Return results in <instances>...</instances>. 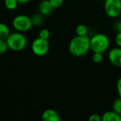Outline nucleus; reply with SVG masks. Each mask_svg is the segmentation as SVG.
<instances>
[{
  "label": "nucleus",
  "mask_w": 121,
  "mask_h": 121,
  "mask_svg": "<svg viewBox=\"0 0 121 121\" xmlns=\"http://www.w3.org/2000/svg\"><path fill=\"white\" fill-rule=\"evenodd\" d=\"M115 42H116V45H118V47L121 48V32L118 33L117 35H116Z\"/></svg>",
  "instance_id": "nucleus-22"
},
{
  "label": "nucleus",
  "mask_w": 121,
  "mask_h": 121,
  "mask_svg": "<svg viewBox=\"0 0 121 121\" xmlns=\"http://www.w3.org/2000/svg\"><path fill=\"white\" fill-rule=\"evenodd\" d=\"M104 10L108 17H118L121 14V0H105Z\"/></svg>",
  "instance_id": "nucleus-6"
},
{
  "label": "nucleus",
  "mask_w": 121,
  "mask_h": 121,
  "mask_svg": "<svg viewBox=\"0 0 121 121\" xmlns=\"http://www.w3.org/2000/svg\"><path fill=\"white\" fill-rule=\"evenodd\" d=\"M53 7L52 6L49 0H43L40 1L38 6V10L41 15L48 16L52 13L53 11Z\"/></svg>",
  "instance_id": "nucleus-9"
},
{
  "label": "nucleus",
  "mask_w": 121,
  "mask_h": 121,
  "mask_svg": "<svg viewBox=\"0 0 121 121\" xmlns=\"http://www.w3.org/2000/svg\"><path fill=\"white\" fill-rule=\"evenodd\" d=\"M18 1V3H21V4H26L28 1H30V0H17Z\"/></svg>",
  "instance_id": "nucleus-24"
},
{
  "label": "nucleus",
  "mask_w": 121,
  "mask_h": 121,
  "mask_svg": "<svg viewBox=\"0 0 121 121\" xmlns=\"http://www.w3.org/2000/svg\"><path fill=\"white\" fill-rule=\"evenodd\" d=\"M88 121H101V116L99 114L93 113L89 117Z\"/></svg>",
  "instance_id": "nucleus-20"
},
{
  "label": "nucleus",
  "mask_w": 121,
  "mask_h": 121,
  "mask_svg": "<svg viewBox=\"0 0 121 121\" xmlns=\"http://www.w3.org/2000/svg\"><path fill=\"white\" fill-rule=\"evenodd\" d=\"M12 25L14 29L20 33L28 31L33 26L31 18L23 14L16 16L13 19Z\"/></svg>",
  "instance_id": "nucleus-4"
},
{
  "label": "nucleus",
  "mask_w": 121,
  "mask_h": 121,
  "mask_svg": "<svg viewBox=\"0 0 121 121\" xmlns=\"http://www.w3.org/2000/svg\"><path fill=\"white\" fill-rule=\"evenodd\" d=\"M8 50V45L6 40H0V55L4 54Z\"/></svg>",
  "instance_id": "nucleus-18"
},
{
  "label": "nucleus",
  "mask_w": 121,
  "mask_h": 121,
  "mask_svg": "<svg viewBox=\"0 0 121 121\" xmlns=\"http://www.w3.org/2000/svg\"><path fill=\"white\" fill-rule=\"evenodd\" d=\"M77 35L79 36H86L88 33V28L84 24H79L76 28Z\"/></svg>",
  "instance_id": "nucleus-12"
},
{
  "label": "nucleus",
  "mask_w": 121,
  "mask_h": 121,
  "mask_svg": "<svg viewBox=\"0 0 121 121\" xmlns=\"http://www.w3.org/2000/svg\"><path fill=\"white\" fill-rule=\"evenodd\" d=\"M53 9H57L63 4V0H49Z\"/></svg>",
  "instance_id": "nucleus-19"
},
{
  "label": "nucleus",
  "mask_w": 121,
  "mask_h": 121,
  "mask_svg": "<svg viewBox=\"0 0 121 121\" xmlns=\"http://www.w3.org/2000/svg\"><path fill=\"white\" fill-rule=\"evenodd\" d=\"M112 109L113 111L121 116V98L118 97L114 100L112 106Z\"/></svg>",
  "instance_id": "nucleus-13"
},
{
  "label": "nucleus",
  "mask_w": 121,
  "mask_h": 121,
  "mask_svg": "<svg viewBox=\"0 0 121 121\" xmlns=\"http://www.w3.org/2000/svg\"><path fill=\"white\" fill-rule=\"evenodd\" d=\"M108 60L110 62L117 67H121V48H112L108 52Z\"/></svg>",
  "instance_id": "nucleus-7"
},
{
  "label": "nucleus",
  "mask_w": 121,
  "mask_h": 121,
  "mask_svg": "<svg viewBox=\"0 0 121 121\" xmlns=\"http://www.w3.org/2000/svg\"><path fill=\"white\" fill-rule=\"evenodd\" d=\"M116 89L118 94V97L121 98V77H120L116 83Z\"/></svg>",
  "instance_id": "nucleus-21"
},
{
  "label": "nucleus",
  "mask_w": 121,
  "mask_h": 121,
  "mask_svg": "<svg viewBox=\"0 0 121 121\" xmlns=\"http://www.w3.org/2000/svg\"><path fill=\"white\" fill-rule=\"evenodd\" d=\"M115 29L118 33L121 32V20L118 21L115 25Z\"/></svg>",
  "instance_id": "nucleus-23"
},
{
  "label": "nucleus",
  "mask_w": 121,
  "mask_h": 121,
  "mask_svg": "<svg viewBox=\"0 0 121 121\" xmlns=\"http://www.w3.org/2000/svg\"><path fill=\"white\" fill-rule=\"evenodd\" d=\"M11 34L9 27L3 23H0V40H6Z\"/></svg>",
  "instance_id": "nucleus-11"
},
{
  "label": "nucleus",
  "mask_w": 121,
  "mask_h": 121,
  "mask_svg": "<svg viewBox=\"0 0 121 121\" xmlns=\"http://www.w3.org/2000/svg\"><path fill=\"white\" fill-rule=\"evenodd\" d=\"M90 49V38L87 35H77L70 40L69 44V51L70 54L77 57L85 55Z\"/></svg>",
  "instance_id": "nucleus-1"
},
{
  "label": "nucleus",
  "mask_w": 121,
  "mask_h": 121,
  "mask_svg": "<svg viewBox=\"0 0 121 121\" xmlns=\"http://www.w3.org/2000/svg\"><path fill=\"white\" fill-rule=\"evenodd\" d=\"M8 48L13 51H21L27 45V39L26 36L20 32L13 33L9 35L6 40Z\"/></svg>",
  "instance_id": "nucleus-3"
},
{
  "label": "nucleus",
  "mask_w": 121,
  "mask_h": 121,
  "mask_svg": "<svg viewBox=\"0 0 121 121\" xmlns=\"http://www.w3.org/2000/svg\"><path fill=\"white\" fill-rule=\"evenodd\" d=\"M110 40L104 33L95 34L90 38V47L94 52L104 53L108 50Z\"/></svg>",
  "instance_id": "nucleus-2"
},
{
  "label": "nucleus",
  "mask_w": 121,
  "mask_h": 121,
  "mask_svg": "<svg viewBox=\"0 0 121 121\" xmlns=\"http://www.w3.org/2000/svg\"><path fill=\"white\" fill-rule=\"evenodd\" d=\"M92 60L95 63H101L104 60L103 53L101 52H94L92 56Z\"/></svg>",
  "instance_id": "nucleus-17"
},
{
  "label": "nucleus",
  "mask_w": 121,
  "mask_h": 121,
  "mask_svg": "<svg viewBox=\"0 0 121 121\" xmlns=\"http://www.w3.org/2000/svg\"><path fill=\"white\" fill-rule=\"evenodd\" d=\"M50 32L47 28L41 29L39 31L38 38H40L44 39V40H48V38H50Z\"/></svg>",
  "instance_id": "nucleus-16"
},
{
  "label": "nucleus",
  "mask_w": 121,
  "mask_h": 121,
  "mask_svg": "<svg viewBox=\"0 0 121 121\" xmlns=\"http://www.w3.org/2000/svg\"><path fill=\"white\" fill-rule=\"evenodd\" d=\"M50 48L49 42L48 40H44L40 38H35L31 44V50L33 53L38 57L45 55Z\"/></svg>",
  "instance_id": "nucleus-5"
},
{
  "label": "nucleus",
  "mask_w": 121,
  "mask_h": 121,
  "mask_svg": "<svg viewBox=\"0 0 121 121\" xmlns=\"http://www.w3.org/2000/svg\"><path fill=\"white\" fill-rule=\"evenodd\" d=\"M18 1L17 0H4L5 7L9 10H14L17 8Z\"/></svg>",
  "instance_id": "nucleus-15"
},
{
  "label": "nucleus",
  "mask_w": 121,
  "mask_h": 121,
  "mask_svg": "<svg viewBox=\"0 0 121 121\" xmlns=\"http://www.w3.org/2000/svg\"><path fill=\"white\" fill-rule=\"evenodd\" d=\"M41 119L42 121H60V116L55 110L48 108L43 112Z\"/></svg>",
  "instance_id": "nucleus-8"
},
{
  "label": "nucleus",
  "mask_w": 121,
  "mask_h": 121,
  "mask_svg": "<svg viewBox=\"0 0 121 121\" xmlns=\"http://www.w3.org/2000/svg\"><path fill=\"white\" fill-rule=\"evenodd\" d=\"M101 121H121V116L113 111H108L101 116Z\"/></svg>",
  "instance_id": "nucleus-10"
},
{
  "label": "nucleus",
  "mask_w": 121,
  "mask_h": 121,
  "mask_svg": "<svg viewBox=\"0 0 121 121\" xmlns=\"http://www.w3.org/2000/svg\"><path fill=\"white\" fill-rule=\"evenodd\" d=\"M43 15H41L40 13V14H34L31 18V21H32V23H33V26H38L40 25H41L43 23Z\"/></svg>",
  "instance_id": "nucleus-14"
}]
</instances>
